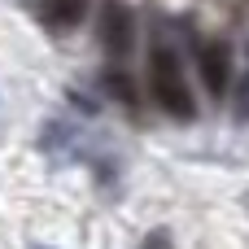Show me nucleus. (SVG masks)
<instances>
[{
	"label": "nucleus",
	"mask_w": 249,
	"mask_h": 249,
	"mask_svg": "<svg viewBox=\"0 0 249 249\" xmlns=\"http://www.w3.org/2000/svg\"><path fill=\"white\" fill-rule=\"evenodd\" d=\"M149 92L158 101L162 114H171L175 123H197V101H193V88L179 70V57L171 48H153L149 57Z\"/></svg>",
	"instance_id": "1"
},
{
	"label": "nucleus",
	"mask_w": 249,
	"mask_h": 249,
	"mask_svg": "<svg viewBox=\"0 0 249 249\" xmlns=\"http://www.w3.org/2000/svg\"><path fill=\"white\" fill-rule=\"evenodd\" d=\"M96 35H101V48H105L114 61H127L131 48H136V18H131V4H123V0H101Z\"/></svg>",
	"instance_id": "2"
},
{
	"label": "nucleus",
	"mask_w": 249,
	"mask_h": 249,
	"mask_svg": "<svg viewBox=\"0 0 249 249\" xmlns=\"http://www.w3.org/2000/svg\"><path fill=\"white\" fill-rule=\"evenodd\" d=\"M197 70H201V83L214 101L228 96V83H232V48L223 39H210L201 53H197Z\"/></svg>",
	"instance_id": "3"
},
{
	"label": "nucleus",
	"mask_w": 249,
	"mask_h": 249,
	"mask_svg": "<svg viewBox=\"0 0 249 249\" xmlns=\"http://www.w3.org/2000/svg\"><path fill=\"white\" fill-rule=\"evenodd\" d=\"M39 18H44V26H48L53 35H66V31H74V26L88 18V0H48V4L39 9Z\"/></svg>",
	"instance_id": "4"
},
{
	"label": "nucleus",
	"mask_w": 249,
	"mask_h": 249,
	"mask_svg": "<svg viewBox=\"0 0 249 249\" xmlns=\"http://www.w3.org/2000/svg\"><path fill=\"white\" fill-rule=\"evenodd\" d=\"M105 83H109V96H118V101H136V92H131V79H127V70L118 74V70H105Z\"/></svg>",
	"instance_id": "5"
},
{
	"label": "nucleus",
	"mask_w": 249,
	"mask_h": 249,
	"mask_svg": "<svg viewBox=\"0 0 249 249\" xmlns=\"http://www.w3.org/2000/svg\"><path fill=\"white\" fill-rule=\"evenodd\" d=\"M236 118H249V79L236 88Z\"/></svg>",
	"instance_id": "6"
},
{
	"label": "nucleus",
	"mask_w": 249,
	"mask_h": 249,
	"mask_svg": "<svg viewBox=\"0 0 249 249\" xmlns=\"http://www.w3.org/2000/svg\"><path fill=\"white\" fill-rule=\"evenodd\" d=\"M140 249H171V236H166V232H149Z\"/></svg>",
	"instance_id": "7"
}]
</instances>
